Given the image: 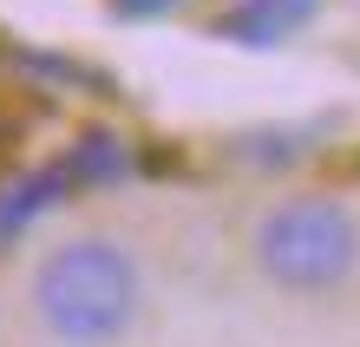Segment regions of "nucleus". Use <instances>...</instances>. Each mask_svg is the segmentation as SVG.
<instances>
[{
    "mask_svg": "<svg viewBox=\"0 0 360 347\" xmlns=\"http://www.w3.org/2000/svg\"><path fill=\"white\" fill-rule=\"evenodd\" d=\"M33 308L39 328L66 347H105L124 334V321L138 308V269L131 255L105 236H79L59 243L46 263L33 269Z\"/></svg>",
    "mask_w": 360,
    "mask_h": 347,
    "instance_id": "obj_1",
    "label": "nucleus"
},
{
    "mask_svg": "<svg viewBox=\"0 0 360 347\" xmlns=\"http://www.w3.org/2000/svg\"><path fill=\"white\" fill-rule=\"evenodd\" d=\"M256 255H262L269 282H282L295 295H314V289H334V282L354 275L360 223L334 197H295L256 229Z\"/></svg>",
    "mask_w": 360,
    "mask_h": 347,
    "instance_id": "obj_2",
    "label": "nucleus"
},
{
    "mask_svg": "<svg viewBox=\"0 0 360 347\" xmlns=\"http://www.w3.org/2000/svg\"><path fill=\"white\" fill-rule=\"evenodd\" d=\"M308 13H314V0H236V7H223L210 20V33L229 39V46L262 53L275 39H288L295 27H308Z\"/></svg>",
    "mask_w": 360,
    "mask_h": 347,
    "instance_id": "obj_3",
    "label": "nucleus"
},
{
    "mask_svg": "<svg viewBox=\"0 0 360 347\" xmlns=\"http://www.w3.org/2000/svg\"><path fill=\"white\" fill-rule=\"evenodd\" d=\"M66 190H72V177H66L59 164H46V170H27V177H13L7 190H0V249H7L20 229H33L39 216H46L59 197H66Z\"/></svg>",
    "mask_w": 360,
    "mask_h": 347,
    "instance_id": "obj_4",
    "label": "nucleus"
},
{
    "mask_svg": "<svg viewBox=\"0 0 360 347\" xmlns=\"http://www.w3.org/2000/svg\"><path fill=\"white\" fill-rule=\"evenodd\" d=\"M59 170L72 177V190H112L131 177V151L112 132H79L72 151H59Z\"/></svg>",
    "mask_w": 360,
    "mask_h": 347,
    "instance_id": "obj_5",
    "label": "nucleus"
},
{
    "mask_svg": "<svg viewBox=\"0 0 360 347\" xmlns=\"http://www.w3.org/2000/svg\"><path fill=\"white\" fill-rule=\"evenodd\" d=\"M7 59L13 66H27L33 79H53V85H79V92H112V79L105 72H92V66H79V59H66V53H39V46H20V39H7Z\"/></svg>",
    "mask_w": 360,
    "mask_h": 347,
    "instance_id": "obj_6",
    "label": "nucleus"
},
{
    "mask_svg": "<svg viewBox=\"0 0 360 347\" xmlns=\"http://www.w3.org/2000/svg\"><path fill=\"white\" fill-rule=\"evenodd\" d=\"M171 7H177V0H112V13H124V20H158Z\"/></svg>",
    "mask_w": 360,
    "mask_h": 347,
    "instance_id": "obj_7",
    "label": "nucleus"
}]
</instances>
